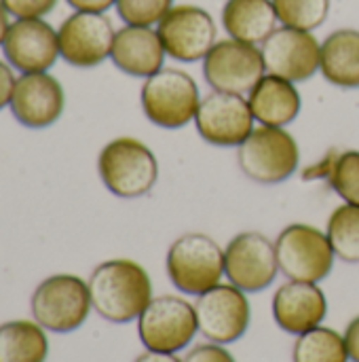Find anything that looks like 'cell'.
I'll return each instance as SVG.
<instances>
[{
  "mask_svg": "<svg viewBox=\"0 0 359 362\" xmlns=\"http://www.w3.org/2000/svg\"><path fill=\"white\" fill-rule=\"evenodd\" d=\"M87 284L95 314L112 325L138 320L152 301V280L131 259H112L97 265Z\"/></svg>",
  "mask_w": 359,
  "mask_h": 362,
  "instance_id": "cell-1",
  "label": "cell"
},
{
  "mask_svg": "<svg viewBox=\"0 0 359 362\" xmlns=\"http://www.w3.org/2000/svg\"><path fill=\"white\" fill-rule=\"evenodd\" d=\"M97 174L112 195L138 199L154 189L159 180V159L142 140L121 136L99 151Z\"/></svg>",
  "mask_w": 359,
  "mask_h": 362,
  "instance_id": "cell-2",
  "label": "cell"
},
{
  "mask_svg": "<svg viewBox=\"0 0 359 362\" xmlns=\"http://www.w3.org/2000/svg\"><path fill=\"white\" fill-rule=\"evenodd\" d=\"M144 117L163 129H180L195 121L201 104L197 81L180 68H161L144 78L140 91Z\"/></svg>",
  "mask_w": 359,
  "mask_h": 362,
  "instance_id": "cell-3",
  "label": "cell"
},
{
  "mask_svg": "<svg viewBox=\"0 0 359 362\" xmlns=\"http://www.w3.org/2000/svg\"><path fill=\"white\" fill-rule=\"evenodd\" d=\"M167 278L176 291L199 297L224 276V250L205 233H184L167 250Z\"/></svg>",
  "mask_w": 359,
  "mask_h": 362,
  "instance_id": "cell-4",
  "label": "cell"
},
{
  "mask_svg": "<svg viewBox=\"0 0 359 362\" xmlns=\"http://www.w3.org/2000/svg\"><path fill=\"white\" fill-rule=\"evenodd\" d=\"M30 310L34 322L44 331L72 333L87 322L93 310L89 284L72 274L49 276L34 288Z\"/></svg>",
  "mask_w": 359,
  "mask_h": 362,
  "instance_id": "cell-5",
  "label": "cell"
},
{
  "mask_svg": "<svg viewBox=\"0 0 359 362\" xmlns=\"http://www.w3.org/2000/svg\"><path fill=\"white\" fill-rule=\"evenodd\" d=\"M241 172L258 185H279L296 174L300 165V146L286 127L258 125L237 146Z\"/></svg>",
  "mask_w": 359,
  "mask_h": 362,
  "instance_id": "cell-6",
  "label": "cell"
},
{
  "mask_svg": "<svg viewBox=\"0 0 359 362\" xmlns=\"http://www.w3.org/2000/svg\"><path fill=\"white\" fill-rule=\"evenodd\" d=\"M275 252L279 274L296 282L320 284L332 274L336 261L328 233L307 223L288 225L275 240Z\"/></svg>",
  "mask_w": 359,
  "mask_h": 362,
  "instance_id": "cell-7",
  "label": "cell"
},
{
  "mask_svg": "<svg viewBox=\"0 0 359 362\" xmlns=\"http://www.w3.org/2000/svg\"><path fill=\"white\" fill-rule=\"evenodd\" d=\"M199 333L195 303L178 295L152 297L138 318V335L146 350L178 354Z\"/></svg>",
  "mask_w": 359,
  "mask_h": 362,
  "instance_id": "cell-8",
  "label": "cell"
},
{
  "mask_svg": "<svg viewBox=\"0 0 359 362\" xmlns=\"http://www.w3.org/2000/svg\"><path fill=\"white\" fill-rule=\"evenodd\" d=\"M264 74L260 47L235 38L218 40L203 57V78L212 91L248 95Z\"/></svg>",
  "mask_w": 359,
  "mask_h": 362,
  "instance_id": "cell-9",
  "label": "cell"
},
{
  "mask_svg": "<svg viewBox=\"0 0 359 362\" xmlns=\"http://www.w3.org/2000/svg\"><path fill=\"white\" fill-rule=\"evenodd\" d=\"M157 32L167 57L182 64L203 62L218 42V25L212 13L197 4H174L157 23Z\"/></svg>",
  "mask_w": 359,
  "mask_h": 362,
  "instance_id": "cell-10",
  "label": "cell"
},
{
  "mask_svg": "<svg viewBox=\"0 0 359 362\" xmlns=\"http://www.w3.org/2000/svg\"><path fill=\"white\" fill-rule=\"evenodd\" d=\"M195 314L199 333L220 346L239 341L252 322V308L248 293L229 284H218L207 293L199 295L195 301Z\"/></svg>",
  "mask_w": 359,
  "mask_h": 362,
  "instance_id": "cell-11",
  "label": "cell"
},
{
  "mask_svg": "<svg viewBox=\"0 0 359 362\" xmlns=\"http://www.w3.org/2000/svg\"><path fill=\"white\" fill-rule=\"evenodd\" d=\"M224 276L243 293H262L279 276L275 242L260 231H243L224 248Z\"/></svg>",
  "mask_w": 359,
  "mask_h": 362,
  "instance_id": "cell-12",
  "label": "cell"
},
{
  "mask_svg": "<svg viewBox=\"0 0 359 362\" xmlns=\"http://www.w3.org/2000/svg\"><path fill=\"white\" fill-rule=\"evenodd\" d=\"M116 30L106 13L74 11L57 28L59 57L74 68H95L110 59Z\"/></svg>",
  "mask_w": 359,
  "mask_h": 362,
  "instance_id": "cell-13",
  "label": "cell"
},
{
  "mask_svg": "<svg viewBox=\"0 0 359 362\" xmlns=\"http://www.w3.org/2000/svg\"><path fill=\"white\" fill-rule=\"evenodd\" d=\"M193 123L207 144L222 148L243 144L256 127L248 98L224 91H212L201 98Z\"/></svg>",
  "mask_w": 359,
  "mask_h": 362,
  "instance_id": "cell-14",
  "label": "cell"
},
{
  "mask_svg": "<svg viewBox=\"0 0 359 362\" xmlns=\"http://www.w3.org/2000/svg\"><path fill=\"white\" fill-rule=\"evenodd\" d=\"M262 59L269 74L305 83L320 72L322 42L313 32L279 25L262 45Z\"/></svg>",
  "mask_w": 359,
  "mask_h": 362,
  "instance_id": "cell-15",
  "label": "cell"
},
{
  "mask_svg": "<svg viewBox=\"0 0 359 362\" xmlns=\"http://www.w3.org/2000/svg\"><path fill=\"white\" fill-rule=\"evenodd\" d=\"M2 53L11 68L21 74L49 72L59 59L57 30L44 17L15 19L2 42Z\"/></svg>",
  "mask_w": 359,
  "mask_h": 362,
  "instance_id": "cell-16",
  "label": "cell"
},
{
  "mask_svg": "<svg viewBox=\"0 0 359 362\" xmlns=\"http://www.w3.org/2000/svg\"><path fill=\"white\" fill-rule=\"evenodd\" d=\"M8 108L19 125L28 129H44L61 119L66 93L61 83L49 72L19 74Z\"/></svg>",
  "mask_w": 359,
  "mask_h": 362,
  "instance_id": "cell-17",
  "label": "cell"
},
{
  "mask_svg": "<svg viewBox=\"0 0 359 362\" xmlns=\"http://www.w3.org/2000/svg\"><path fill=\"white\" fill-rule=\"evenodd\" d=\"M271 308L275 325L298 337L324 325L328 316V297L313 282L288 280L275 291Z\"/></svg>",
  "mask_w": 359,
  "mask_h": 362,
  "instance_id": "cell-18",
  "label": "cell"
},
{
  "mask_svg": "<svg viewBox=\"0 0 359 362\" xmlns=\"http://www.w3.org/2000/svg\"><path fill=\"white\" fill-rule=\"evenodd\" d=\"M165 47L157 28L150 25H123L116 30L110 59L127 76L148 78L165 64Z\"/></svg>",
  "mask_w": 359,
  "mask_h": 362,
  "instance_id": "cell-19",
  "label": "cell"
},
{
  "mask_svg": "<svg viewBox=\"0 0 359 362\" xmlns=\"http://www.w3.org/2000/svg\"><path fill=\"white\" fill-rule=\"evenodd\" d=\"M245 98L256 123L269 127H288L298 119L303 108V98L296 89V83L269 72Z\"/></svg>",
  "mask_w": 359,
  "mask_h": 362,
  "instance_id": "cell-20",
  "label": "cell"
},
{
  "mask_svg": "<svg viewBox=\"0 0 359 362\" xmlns=\"http://www.w3.org/2000/svg\"><path fill=\"white\" fill-rule=\"evenodd\" d=\"M222 28L229 38L260 47L279 28L275 4L273 0H226Z\"/></svg>",
  "mask_w": 359,
  "mask_h": 362,
  "instance_id": "cell-21",
  "label": "cell"
},
{
  "mask_svg": "<svg viewBox=\"0 0 359 362\" xmlns=\"http://www.w3.org/2000/svg\"><path fill=\"white\" fill-rule=\"evenodd\" d=\"M320 72L339 89H359V30L339 28L324 38Z\"/></svg>",
  "mask_w": 359,
  "mask_h": 362,
  "instance_id": "cell-22",
  "label": "cell"
},
{
  "mask_svg": "<svg viewBox=\"0 0 359 362\" xmlns=\"http://www.w3.org/2000/svg\"><path fill=\"white\" fill-rule=\"evenodd\" d=\"M49 339L38 322L11 320L0 325V362H47Z\"/></svg>",
  "mask_w": 359,
  "mask_h": 362,
  "instance_id": "cell-23",
  "label": "cell"
},
{
  "mask_svg": "<svg viewBox=\"0 0 359 362\" xmlns=\"http://www.w3.org/2000/svg\"><path fill=\"white\" fill-rule=\"evenodd\" d=\"M305 178H326L345 204L359 206V151L355 148L328 153L320 163L305 170Z\"/></svg>",
  "mask_w": 359,
  "mask_h": 362,
  "instance_id": "cell-24",
  "label": "cell"
},
{
  "mask_svg": "<svg viewBox=\"0 0 359 362\" xmlns=\"http://www.w3.org/2000/svg\"><path fill=\"white\" fill-rule=\"evenodd\" d=\"M292 362H351L345 337L330 327H315L296 337Z\"/></svg>",
  "mask_w": 359,
  "mask_h": 362,
  "instance_id": "cell-25",
  "label": "cell"
},
{
  "mask_svg": "<svg viewBox=\"0 0 359 362\" xmlns=\"http://www.w3.org/2000/svg\"><path fill=\"white\" fill-rule=\"evenodd\" d=\"M326 233L336 259L359 265V206L343 204L334 208L328 218Z\"/></svg>",
  "mask_w": 359,
  "mask_h": 362,
  "instance_id": "cell-26",
  "label": "cell"
},
{
  "mask_svg": "<svg viewBox=\"0 0 359 362\" xmlns=\"http://www.w3.org/2000/svg\"><path fill=\"white\" fill-rule=\"evenodd\" d=\"M279 25L313 32L330 15V0H273Z\"/></svg>",
  "mask_w": 359,
  "mask_h": 362,
  "instance_id": "cell-27",
  "label": "cell"
},
{
  "mask_svg": "<svg viewBox=\"0 0 359 362\" xmlns=\"http://www.w3.org/2000/svg\"><path fill=\"white\" fill-rule=\"evenodd\" d=\"M174 6V0H116L114 8L125 25L154 28Z\"/></svg>",
  "mask_w": 359,
  "mask_h": 362,
  "instance_id": "cell-28",
  "label": "cell"
},
{
  "mask_svg": "<svg viewBox=\"0 0 359 362\" xmlns=\"http://www.w3.org/2000/svg\"><path fill=\"white\" fill-rule=\"evenodd\" d=\"M59 0H2L8 15L15 19H38L49 15Z\"/></svg>",
  "mask_w": 359,
  "mask_h": 362,
  "instance_id": "cell-29",
  "label": "cell"
},
{
  "mask_svg": "<svg viewBox=\"0 0 359 362\" xmlns=\"http://www.w3.org/2000/svg\"><path fill=\"white\" fill-rule=\"evenodd\" d=\"M184 362H237L235 361V356L224 348V346H220V344H212V341H207V344H199V346H195L184 358Z\"/></svg>",
  "mask_w": 359,
  "mask_h": 362,
  "instance_id": "cell-30",
  "label": "cell"
},
{
  "mask_svg": "<svg viewBox=\"0 0 359 362\" xmlns=\"http://www.w3.org/2000/svg\"><path fill=\"white\" fill-rule=\"evenodd\" d=\"M15 83H17L15 70L11 68L6 59H0V110L8 108L13 91H15Z\"/></svg>",
  "mask_w": 359,
  "mask_h": 362,
  "instance_id": "cell-31",
  "label": "cell"
},
{
  "mask_svg": "<svg viewBox=\"0 0 359 362\" xmlns=\"http://www.w3.org/2000/svg\"><path fill=\"white\" fill-rule=\"evenodd\" d=\"M343 337H345V346H347V352H349V361L359 362V316H355L347 325Z\"/></svg>",
  "mask_w": 359,
  "mask_h": 362,
  "instance_id": "cell-32",
  "label": "cell"
},
{
  "mask_svg": "<svg viewBox=\"0 0 359 362\" xmlns=\"http://www.w3.org/2000/svg\"><path fill=\"white\" fill-rule=\"evenodd\" d=\"M74 11H85V13H106L116 4V0H66Z\"/></svg>",
  "mask_w": 359,
  "mask_h": 362,
  "instance_id": "cell-33",
  "label": "cell"
},
{
  "mask_svg": "<svg viewBox=\"0 0 359 362\" xmlns=\"http://www.w3.org/2000/svg\"><path fill=\"white\" fill-rule=\"evenodd\" d=\"M133 362H184L180 356L176 354H165V352H152V350H146L142 352Z\"/></svg>",
  "mask_w": 359,
  "mask_h": 362,
  "instance_id": "cell-34",
  "label": "cell"
},
{
  "mask_svg": "<svg viewBox=\"0 0 359 362\" xmlns=\"http://www.w3.org/2000/svg\"><path fill=\"white\" fill-rule=\"evenodd\" d=\"M8 17H11V15H8L6 6L2 4V0H0V47H2V42H4V38H6L8 28H11V19H8Z\"/></svg>",
  "mask_w": 359,
  "mask_h": 362,
  "instance_id": "cell-35",
  "label": "cell"
}]
</instances>
